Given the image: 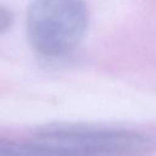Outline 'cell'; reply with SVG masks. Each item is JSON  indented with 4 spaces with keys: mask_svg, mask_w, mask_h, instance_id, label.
Listing matches in <instances>:
<instances>
[{
    "mask_svg": "<svg viewBox=\"0 0 156 156\" xmlns=\"http://www.w3.org/2000/svg\"><path fill=\"white\" fill-rule=\"evenodd\" d=\"M11 23H12V15L7 9H5L2 6L1 10H0V28H1V32L4 33L5 30H7L11 26Z\"/></svg>",
    "mask_w": 156,
    "mask_h": 156,
    "instance_id": "277c9868",
    "label": "cell"
},
{
    "mask_svg": "<svg viewBox=\"0 0 156 156\" xmlns=\"http://www.w3.org/2000/svg\"><path fill=\"white\" fill-rule=\"evenodd\" d=\"M0 156H87L72 149L39 140H0Z\"/></svg>",
    "mask_w": 156,
    "mask_h": 156,
    "instance_id": "3957f363",
    "label": "cell"
},
{
    "mask_svg": "<svg viewBox=\"0 0 156 156\" xmlns=\"http://www.w3.org/2000/svg\"><path fill=\"white\" fill-rule=\"evenodd\" d=\"M88 24L89 9L84 0H33L28 7V39L33 49L45 57L72 51Z\"/></svg>",
    "mask_w": 156,
    "mask_h": 156,
    "instance_id": "6da1fadb",
    "label": "cell"
},
{
    "mask_svg": "<svg viewBox=\"0 0 156 156\" xmlns=\"http://www.w3.org/2000/svg\"><path fill=\"white\" fill-rule=\"evenodd\" d=\"M35 140L72 149L87 156H145L156 140L132 129L80 124H51L34 133Z\"/></svg>",
    "mask_w": 156,
    "mask_h": 156,
    "instance_id": "7a4b0ae2",
    "label": "cell"
}]
</instances>
